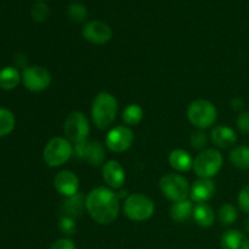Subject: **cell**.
Masks as SVG:
<instances>
[{
  "label": "cell",
  "instance_id": "6da1fadb",
  "mask_svg": "<svg viewBox=\"0 0 249 249\" xmlns=\"http://www.w3.org/2000/svg\"><path fill=\"white\" fill-rule=\"evenodd\" d=\"M85 208L95 223L109 225L118 218L121 199L114 190L107 186H99L85 196Z\"/></svg>",
  "mask_w": 249,
  "mask_h": 249
},
{
  "label": "cell",
  "instance_id": "7a4b0ae2",
  "mask_svg": "<svg viewBox=\"0 0 249 249\" xmlns=\"http://www.w3.org/2000/svg\"><path fill=\"white\" fill-rule=\"evenodd\" d=\"M118 113V101L116 96L107 91H101L94 97L91 104V119L100 130L111 129Z\"/></svg>",
  "mask_w": 249,
  "mask_h": 249
},
{
  "label": "cell",
  "instance_id": "3957f363",
  "mask_svg": "<svg viewBox=\"0 0 249 249\" xmlns=\"http://www.w3.org/2000/svg\"><path fill=\"white\" fill-rule=\"evenodd\" d=\"M187 119L198 130H206L215 124L218 109L209 100H195L187 107Z\"/></svg>",
  "mask_w": 249,
  "mask_h": 249
},
{
  "label": "cell",
  "instance_id": "277c9868",
  "mask_svg": "<svg viewBox=\"0 0 249 249\" xmlns=\"http://www.w3.org/2000/svg\"><path fill=\"white\" fill-rule=\"evenodd\" d=\"M73 157V143L63 136H55L48 141L43 151L44 162L48 167L58 168Z\"/></svg>",
  "mask_w": 249,
  "mask_h": 249
},
{
  "label": "cell",
  "instance_id": "5b68a950",
  "mask_svg": "<svg viewBox=\"0 0 249 249\" xmlns=\"http://www.w3.org/2000/svg\"><path fill=\"white\" fill-rule=\"evenodd\" d=\"M224 157L218 148H206L194 158L195 174L201 179H212L221 170Z\"/></svg>",
  "mask_w": 249,
  "mask_h": 249
},
{
  "label": "cell",
  "instance_id": "8992f818",
  "mask_svg": "<svg viewBox=\"0 0 249 249\" xmlns=\"http://www.w3.org/2000/svg\"><path fill=\"white\" fill-rule=\"evenodd\" d=\"M155 211L156 207L152 199L140 192L129 195L123 203V212L126 218L136 223H142L151 219Z\"/></svg>",
  "mask_w": 249,
  "mask_h": 249
},
{
  "label": "cell",
  "instance_id": "52a82bcc",
  "mask_svg": "<svg viewBox=\"0 0 249 249\" xmlns=\"http://www.w3.org/2000/svg\"><path fill=\"white\" fill-rule=\"evenodd\" d=\"M190 187L187 179L180 173H168L160 181V192L173 203L189 198Z\"/></svg>",
  "mask_w": 249,
  "mask_h": 249
},
{
  "label": "cell",
  "instance_id": "ba28073f",
  "mask_svg": "<svg viewBox=\"0 0 249 249\" xmlns=\"http://www.w3.org/2000/svg\"><path fill=\"white\" fill-rule=\"evenodd\" d=\"M63 133L65 138L73 145L88 140L90 134L89 119L80 111L71 112L63 124Z\"/></svg>",
  "mask_w": 249,
  "mask_h": 249
},
{
  "label": "cell",
  "instance_id": "9c48e42d",
  "mask_svg": "<svg viewBox=\"0 0 249 249\" xmlns=\"http://www.w3.org/2000/svg\"><path fill=\"white\" fill-rule=\"evenodd\" d=\"M73 156L91 167H100L106 162V150L100 141L85 140L73 145Z\"/></svg>",
  "mask_w": 249,
  "mask_h": 249
},
{
  "label": "cell",
  "instance_id": "30bf717a",
  "mask_svg": "<svg viewBox=\"0 0 249 249\" xmlns=\"http://www.w3.org/2000/svg\"><path fill=\"white\" fill-rule=\"evenodd\" d=\"M22 84L32 92H40L48 89L51 84V73L43 66H27L23 68Z\"/></svg>",
  "mask_w": 249,
  "mask_h": 249
},
{
  "label": "cell",
  "instance_id": "8fae6325",
  "mask_svg": "<svg viewBox=\"0 0 249 249\" xmlns=\"http://www.w3.org/2000/svg\"><path fill=\"white\" fill-rule=\"evenodd\" d=\"M106 147L114 153H123L128 151L134 143V133L130 126L117 125L112 126L107 131L105 139Z\"/></svg>",
  "mask_w": 249,
  "mask_h": 249
},
{
  "label": "cell",
  "instance_id": "7c38bea8",
  "mask_svg": "<svg viewBox=\"0 0 249 249\" xmlns=\"http://www.w3.org/2000/svg\"><path fill=\"white\" fill-rule=\"evenodd\" d=\"M82 34L85 40L95 45H104L112 38V29L106 22L92 19L83 26Z\"/></svg>",
  "mask_w": 249,
  "mask_h": 249
},
{
  "label": "cell",
  "instance_id": "4fadbf2b",
  "mask_svg": "<svg viewBox=\"0 0 249 249\" xmlns=\"http://www.w3.org/2000/svg\"><path fill=\"white\" fill-rule=\"evenodd\" d=\"M102 179L109 189L121 190L125 184V170L118 160H109L102 165Z\"/></svg>",
  "mask_w": 249,
  "mask_h": 249
},
{
  "label": "cell",
  "instance_id": "5bb4252c",
  "mask_svg": "<svg viewBox=\"0 0 249 249\" xmlns=\"http://www.w3.org/2000/svg\"><path fill=\"white\" fill-rule=\"evenodd\" d=\"M53 187L65 198L71 197L79 192V178L72 170H61L53 178Z\"/></svg>",
  "mask_w": 249,
  "mask_h": 249
},
{
  "label": "cell",
  "instance_id": "9a60e30c",
  "mask_svg": "<svg viewBox=\"0 0 249 249\" xmlns=\"http://www.w3.org/2000/svg\"><path fill=\"white\" fill-rule=\"evenodd\" d=\"M237 139V133L235 129L229 125H216L211 131V141L218 150L235 147Z\"/></svg>",
  "mask_w": 249,
  "mask_h": 249
},
{
  "label": "cell",
  "instance_id": "2e32d148",
  "mask_svg": "<svg viewBox=\"0 0 249 249\" xmlns=\"http://www.w3.org/2000/svg\"><path fill=\"white\" fill-rule=\"evenodd\" d=\"M215 192V184L212 179H198L190 187V199L194 203H206L213 197Z\"/></svg>",
  "mask_w": 249,
  "mask_h": 249
},
{
  "label": "cell",
  "instance_id": "e0dca14e",
  "mask_svg": "<svg viewBox=\"0 0 249 249\" xmlns=\"http://www.w3.org/2000/svg\"><path fill=\"white\" fill-rule=\"evenodd\" d=\"M220 246L223 249H249V238L237 229H229L221 235Z\"/></svg>",
  "mask_w": 249,
  "mask_h": 249
},
{
  "label": "cell",
  "instance_id": "ac0fdd59",
  "mask_svg": "<svg viewBox=\"0 0 249 249\" xmlns=\"http://www.w3.org/2000/svg\"><path fill=\"white\" fill-rule=\"evenodd\" d=\"M170 167L177 173H186L190 172L194 167V158L184 148H175L169 153L168 157Z\"/></svg>",
  "mask_w": 249,
  "mask_h": 249
},
{
  "label": "cell",
  "instance_id": "d6986e66",
  "mask_svg": "<svg viewBox=\"0 0 249 249\" xmlns=\"http://www.w3.org/2000/svg\"><path fill=\"white\" fill-rule=\"evenodd\" d=\"M85 208V196L82 194H75L71 197H66L61 204V212L65 216L70 218H78L83 214Z\"/></svg>",
  "mask_w": 249,
  "mask_h": 249
},
{
  "label": "cell",
  "instance_id": "ffe728a7",
  "mask_svg": "<svg viewBox=\"0 0 249 249\" xmlns=\"http://www.w3.org/2000/svg\"><path fill=\"white\" fill-rule=\"evenodd\" d=\"M192 218L201 228H211L215 221V212L207 203L195 204Z\"/></svg>",
  "mask_w": 249,
  "mask_h": 249
},
{
  "label": "cell",
  "instance_id": "44dd1931",
  "mask_svg": "<svg viewBox=\"0 0 249 249\" xmlns=\"http://www.w3.org/2000/svg\"><path fill=\"white\" fill-rule=\"evenodd\" d=\"M194 208H195V204L190 198L184 199V201L174 202V203L170 206V209H169L170 218H172L174 221H177V223L186 221L187 219H190L192 216Z\"/></svg>",
  "mask_w": 249,
  "mask_h": 249
},
{
  "label": "cell",
  "instance_id": "7402d4cb",
  "mask_svg": "<svg viewBox=\"0 0 249 249\" xmlns=\"http://www.w3.org/2000/svg\"><path fill=\"white\" fill-rule=\"evenodd\" d=\"M22 82V75L16 67L6 66L0 70V89L14 90Z\"/></svg>",
  "mask_w": 249,
  "mask_h": 249
},
{
  "label": "cell",
  "instance_id": "603a6c76",
  "mask_svg": "<svg viewBox=\"0 0 249 249\" xmlns=\"http://www.w3.org/2000/svg\"><path fill=\"white\" fill-rule=\"evenodd\" d=\"M229 160L232 165L237 169L248 170L249 169V146L238 145L232 147L229 153Z\"/></svg>",
  "mask_w": 249,
  "mask_h": 249
},
{
  "label": "cell",
  "instance_id": "cb8c5ba5",
  "mask_svg": "<svg viewBox=\"0 0 249 249\" xmlns=\"http://www.w3.org/2000/svg\"><path fill=\"white\" fill-rule=\"evenodd\" d=\"M123 122L126 126H135L140 124L143 119V109L140 105L130 104L124 108L122 114Z\"/></svg>",
  "mask_w": 249,
  "mask_h": 249
},
{
  "label": "cell",
  "instance_id": "d4e9b609",
  "mask_svg": "<svg viewBox=\"0 0 249 249\" xmlns=\"http://www.w3.org/2000/svg\"><path fill=\"white\" fill-rule=\"evenodd\" d=\"M16 126V118L10 109L0 107V138L7 136Z\"/></svg>",
  "mask_w": 249,
  "mask_h": 249
},
{
  "label": "cell",
  "instance_id": "484cf974",
  "mask_svg": "<svg viewBox=\"0 0 249 249\" xmlns=\"http://www.w3.org/2000/svg\"><path fill=\"white\" fill-rule=\"evenodd\" d=\"M218 219L224 226H230L238 219V211L233 204L225 203L219 208Z\"/></svg>",
  "mask_w": 249,
  "mask_h": 249
},
{
  "label": "cell",
  "instance_id": "4316f807",
  "mask_svg": "<svg viewBox=\"0 0 249 249\" xmlns=\"http://www.w3.org/2000/svg\"><path fill=\"white\" fill-rule=\"evenodd\" d=\"M67 16L71 21L82 23L88 18V9L82 2H72L67 7Z\"/></svg>",
  "mask_w": 249,
  "mask_h": 249
},
{
  "label": "cell",
  "instance_id": "83f0119b",
  "mask_svg": "<svg viewBox=\"0 0 249 249\" xmlns=\"http://www.w3.org/2000/svg\"><path fill=\"white\" fill-rule=\"evenodd\" d=\"M31 15L34 21L38 22V23H43L48 19L49 15H50V9L44 1H38L32 7Z\"/></svg>",
  "mask_w": 249,
  "mask_h": 249
},
{
  "label": "cell",
  "instance_id": "f1b7e54d",
  "mask_svg": "<svg viewBox=\"0 0 249 249\" xmlns=\"http://www.w3.org/2000/svg\"><path fill=\"white\" fill-rule=\"evenodd\" d=\"M209 138L208 135L204 133V130H198V129H197V130L194 131V133L191 134V136H190V143H191V146L195 150H206Z\"/></svg>",
  "mask_w": 249,
  "mask_h": 249
},
{
  "label": "cell",
  "instance_id": "f546056e",
  "mask_svg": "<svg viewBox=\"0 0 249 249\" xmlns=\"http://www.w3.org/2000/svg\"><path fill=\"white\" fill-rule=\"evenodd\" d=\"M58 228H60L61 232L66 236H72L73 233L75 232V229H77V225H75V221L73 218H70V216H65L60 219L58 221Z\"/></svg>",
  "mask_w": 249,
  "mask_h": 249
},
{
  "label": "cell",
  "instance_id": "4dcf8cb0",
  "mask_svg": "<svg viewBox=\"0 0 249 249\" xmlns=\"http://www.w3.org/2000/svg\"><path fill=\"white\" fill-rule=\"evenodd\" d=\"M237 203L241 211L249 215V185L243 187L237 196Z\"/></svg>",
  "mask_w": 249,
  "mask_h": 249
},
{
  "label": "cell",
  "instance_id": "1f68e13d",
  "mask_svg": "<svg viewBox=\"0 0 249 249\" xmlns=\"http://www.w3.org/2000/svg\"><path fill=\"white\" fill-rule=\"evenodd\" d=\"M238 131L241 134H249V111L240 112L236 121Z\"/></svg>",
  "mask_w": 249,
  "mask_h": 249
},
{
  "label": "cell",
  "instance_id": "d6a6232c",
  "mask_svg": "<svg viewBox=\"0 0 249 249\" xmlns=\"http://www.w3.org/2000/svg\"><path fill=\"white\" fill-rule=\"evenodd\" d=\"M49 249H77V248H75L74 242H73L71 238L63 237V238H60V240L55 241Z\"/></svg>",
  "mask_w": 249,
  "mask_h": 249
},
{
  "label": "cell",
  "instance_id": "836d02e7",
  "mask_svg": "<svg viewBox=\"0 0 249 249\" xmlns=\"http://www.w3.org/2000/svg\"><path fill=\"white\" fill-rule=\"evenodd\" d=\"M231 106H232V108L235 109V111H241V109L243 108V106H245V102L241 99H238V97H236V99H233L232 101H231Z\"/></svg>",
  "mask_w": 249,
  "mask_h": 249
},
{
  "label": "cell",
  "instance_id": "e575fe53",
  "mask_svg": "<svg viewBox=\"0 0 249 249\" xmlns=\"http://www.w3.org/2000/svg\"><path fill=\"white\" fill-rule=\"evenodd\" d=\"M245 230H246V232L249 235V218L245 221Z\"/></svg>",
  "mask_w": 249,
  "mask_h": 249
},
{
  "label": "cell",
  "instance_id": "d590c367",
  "mask_svg": "<svg viewBox=\"0 0 249 249\" xmlns=\"http://www.w3.org/2000/svg\"><path fill=\"white\" fill-rule=\"evenodd\" d=\"M38 1H46V0H38Z\"/></svg>",
  "mask_w": 249,
  "mask_h": 249
}]
</instances>
